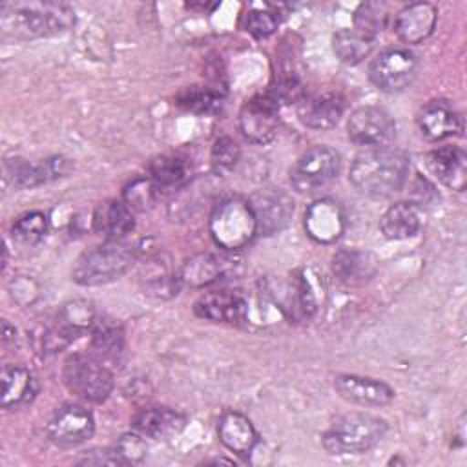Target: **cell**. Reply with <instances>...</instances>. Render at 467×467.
<instances>
[{"label": "cell", "instance_id": "6da1fadb", "mask_svg": "<svg viewBox=\"0 0 467 467\" xmlns=\"http://www.w3.org/2000/svg\"><path fill=\"white\" fill-rule=\"evenodd\" d=\"M409 155L392 146H370L359 151L350 166L352 186L368 197H389L403 188L409 177Z\"/></svg>", "mask_w": 467, "mask_h": 467}, {"label": "cell", "instance_id": "7a4b0ae2", "mask_svg": "<svg viewBox=\"0 0 467 467\" xmlns=\"http://www.w3.org/2000/svg\"><path fill=\"white\" fill-rule=\"evenodd\" d=\"M75 22L73 9L57 2H9L0 7V27L15 38L57 35Z\"/></svg>", "mask_w": 467, "mask_h": 467}, {"label": "cell", "instance_id": "3957f363", "mask_svg": "<svg viewBox=\"0 0 467 467\" xmlns=\"http://www.w3.org/2000/svg\"><path fill=\"white\" fill-rule=\"evenodd\" d=\"M387 432V421L367 412H345L337 416L321 436L328 454H363L376 447Z\"/></svg>", "mask_w": 467, "mask_h": 467}, {"label": "cell", "instance_id": "277c9868", "mask_svg": "<svg viewBox=\"0 0 467 467\" xmlns=\"http://www.w3.org/2000/svg\"><path fill=\"white\" fill-rule=\"evenodd\" d=\"M133 250L122 241H106L84 252L73 268V279L84 286L104 285L119 279L131 265Z\"/></svg>", "mask_w": 467, "mask_h": 467}, {"label": "cell", "instance_id": "5b68a950", "mask_svg": "<svg viewBox=\"0 0 467 467\" xmlns=\"http://www.w3.org/2000/svg\"><path fill=\"white\" fill-rule=\"evenodd\" d=\"M210 234L217 246L239 250L257 234V223L248 201L230 197L221 201L210 215Z\"/></svg>", "mask_w": 467, "mask_h": 467}, {"label": "cell", "instance_id": "8992f818", "mask_svg": "<svg viewBox=\"0 0 467 467\" xmlns=\"http://www.w3.org/2000/svg\"><path fill=\"white\" fill-rule=\"evenodd\" d=\"M64 383L67 389L93 403L104 401L113 389V374L102 359L91 354H73L64 363Z\"/></svg>", "mask_w": 467, "mask_h": 467}, {"label": "cell", "instance_id": "52a82bcc", "mask_svg": "<svg viewBox=\"0 0 467 467\" xmlns=\"http://www.w3.org/2000/svg\"><path fill=\"white\" fill-rule=\"evenodd\" d=\"M339 168V153L328 146L317 144L294 162L290 168V184L299 193H316L337 177Z\"/></svg>", "mask_w": 467, "mask_h": 467}, {"label": "cell", "instance_id": "ba28073f", "mask_svg": "<svg viewBox=\"0 0 467 467\" xmlns=\"http://www.w3.org/2000/svg\"><path fill=\"white\" fill-rule=\"evenodd\" d=\"M418 73V58L407 47H389L376 55L368 66V78L379 89L396 93L412 84Z\"/></svg>", "mask_w": 467, "mask_h": 467}, {"label": "cell", "instance_id": "9c48e42d", "mask_svg": "<svg viewBox=\"0 0 467 467\" xmlns=\"http://www.w3.org/2000/svg\"><path fill=\"white\" fill-rule=\"evenodd\" d=\"M279 126V102L268 95H255L246 100L239 111L241 133L255 144L270 142Z\"/></svg>", "mask_w": 467, "mask_h": 467}, {"label": "cell", "instance_id": "30bf717a", "mask_svg": "<svg viewBox=\"0 0 467 467\" xmlns=\"http://www.w3.org/2000/svg\"><path fill=\"white\" fill-rule=\"evenodd\" d=\"M396 124L390 113L379 106H361L354 109L347 122L348 139L359 146H383L394 137Z\"/></svg>", "mask_w": 467, "mask_h": 467}, {"label": "cell", "instance_id": "8fae6325", "mask_svg": "<svg viewBox=\"0 0 467 467\" xmlns=\"http://www.w3.org/2000/svg\"><path fill=\"white\" fill-rule=\"evenodd\" d=\"M254 212L257 232L265 235L277 234L283 230L294 215L292 197L279 188H261L254 192L248 199Z\"/></svg>", "mask_w": 467, "mask_h": 467}, {"label": "cell", "instance_id": "7c38bea8", "mask_svg": "<svg viewBox=\"0 0 467 467\" xmlns=\"http://www.w3.org/2000/svg\"><path fill=\"white\" fill-rule=\"evenodd\" d=\"M95 432L93 414L82 405L60 407L47 423V436L58 447H75L88 441Z\"/></svg>", "mask_w": 467, "mask_h": 467}, {"label": "cell", "instance_id": "4fadbf2b", "mask_svg": "<svg viewBox=\"0 0 467 467\" xmlns=\"http://www.w3.org/2000/svg\"><path fill=\"white\" fill-rule=\"evenodd\" d=\"M334 390L345 401L361 407H383L394 400V390L385 381L358 374H337Z\"/></svg>", "mask_w": 467, "mask_h": 467}, {"label": "cell", "instance_id": "5bb4252c", "mask_svg": "<svg viewBox=\"0 0 467 467\" xmlns=\"http://www.w3.org/2000/svg\"><path fill=\"white\" fill-rule=\"evenodd\" d=\"M305 230L308 237L321 244L336 243L345 230L341 206L332 199H319L306 208Z\"/></svg>", "mask_w": 467, "mask_h": 467}, {"label": "cell", "instance_id": "9a60e30c", "mask_svg": "<svg viewBox=\"0 0 467 467\" xmlns=\"http://www.w3.org/2000/svg\"><path fill=\"white\" fill-rule=\"evenodd\" d=\"M193 310L201 319L212 323L239 325L246 317V301L237 292L213 290L202 294L195 301Z\"/></svg>", "mask_w": 467, "mask_h": 467}, {"label": "cell", "instance_id": "2e32d148", "mask_svg": "<svg viewBox=\"0 0 467 467\" xmlns=\"http://www.w3.org/2000/svg\"><path fill=\"white\" fill-rule=\"evenodd\" d=\"M186 418L170 407H144L131 418V429L144 438L168 440L182 431Z\"/></svg>", "mask_w": 467, "mask_h": 467}, {"label": "cell", "instance_id": "e0dca14e", "mask_svg": "<svg viewBox=\"0 0 467 467\" xmlns=\"http://www.w3.org/2000/svg\"><path fill=\"white\" fill-rule=\"evenodd\" d=\"M436 7L429 2H414L405 5L394 18V31L405 44L423 42L436 26Z\"/></svg>", "mask_w": 467, "mask_h": 467}, {"label": "cell", "instance_id": "ac0fdd59", "mask_svg": "<svg viewBox=\"0 0 467 467\" xmlns=\"http://www.w3.org/2000/svg\"><path fill=\"white\" fill-rule=\"evenodd\" d=\"M345 111V100L336 93L303 97L297 104L299 120L312 130L334 128Z\"/></svg>", "mask_w": 467, "mask_h": 467}, {"label": "cell", "instance_id": "d6986e66", "mask_svg": "<svg viewBox=\"0 0 467 467\" xmlns=\"http://www.w3.org/2000/svg\"><path fill=\"white\" fill-rule=\"evenodd\" d=\"M429 171L445 186L463 192L467 184V155L458 146H441L427 155Z\"/></svg>", "mask_w": 467, "mask_h": 467}, {"label": "cell", "instance_id": "ffe728a7", "mask_svg": "<svg viewBox=\"0 0 467 467\" xmlns=\"http://www.w3.org/2000/svg\"><path fill=\"white\" fill-rule=\"evenodd\" d=\"M91 226L97 234L106 237V241H120L135 226L133 212L124 201L108 199L95 208Z\"/></svg>", "mask_w": 467, "mask_h": 467}, {"label": "cell", "instance_id": "44dd1931", "mask_svg": "<svg viewBox=\"0 0 467 467\" xmlns=\"http://www.w3.org/2000/svg\"><path fill=\"white\" fill-rule=\"evenodd\" d=\"M418 126L429 140H443L462 131V117L449 102L432 100L418 113Z\"/></svg>", "mask_w": 467, "mask_h": 467}, {"label": "cell", "instance_id": "7402d4cb", "mask_svg": "<svg viewBox=\"0 0 467 467\" xmlns=\"http://www.w3.org/2000/svg\"><path fill=\"white\" fill-rule=\"evenodd\" d=\"M217 434L221 443L239 456H248L259 441L257 431L252 421L244 414L235 410H226L219 418Z\"/></svg>", "mask_w": 467, "mask_h": 467}, {"label": "cell", "instance_id": "603a6c76", "mask_svg": "<svg viewBox=\"0 0 467 467\" xmlns=\"http://www.w3.org/2000/svg\"><path fill=\"white\" fill-rule=\"evenodd\" d=\"M140 283L146 294L166 299L177 294L181 277L173 270L170 257L166 255H155L146 261V265L140 270Z\"/></svg>", "mask_w": 467, "mask_h": 467}, {"label": "cell", "instance_id": "cb8c5ba5", "mask_svg": "<svg viewBox=\"0 0 467 467\" xmlns=\"http://www.w3.org/2000/svg\"><path fill=\"white\" fill-rule=\"evenodd\" d=\"M421 223L423 217L418 204L400 201L385 210L379 226L387 239H409L420 232Z\"/></svg>", "mask_w": 467, "mask_h": 467}, {"label": "cell", "instance_id": "d4e9b609", "mask_svg": "<svg viewBox=\"0 0 467 467\" xmlns=\"http://www.w3.org/2000/svg\"><path fill=\"white\" fill-rule=\"evenodd\" d=\"M38 392V383L33 374L24 367L2 368V407L18 409L33 401Z\"/></svg>", "mask_w": 467, "mask_h": 467}, {"label": "cell", "instance_id": "484cf974", "mask_svg": "<svg viewBox=\"0 0 467 467\" xmlns=\"http://www.w3.org/2000/svg\"><path fill=\"white\" fill-rule=\"evenodd\" d=\"M378 268V259L370 252L341 250L334 255L332 270L336 277L347 285H361L368 281Z\"/></svg>", "mask_w": 467, "mask_h": 467}, {"label": "cell", "instance_id": "4316f807", "mask_svg": "<svg viewBox=\"0 0 467 467\" xmlns=\"http://www.w3.org/2000/svg\"><path fill=\"white\" fill-rule=\"evenodd\" d=\"M95 319L97 317H95L91 303H88L84 299H73L60 308L58 316H57L55 330L60 334V337L66 343H71L86 330H91Z\"/></svg>", "mask_w": 467, "mask_h": 467}, {"label": "cell", "instance_id": "83f0119b", "mask_svg": "<svg viewBox=\"0 0 467 467\" xmlns=\"http://www.w3.org/2000/svg\"><path fill=\"white\" fill-rule=\"evenodd\" d=\"M91 348L99 359H117L124 348V330L115 319H95L91 327Z\"/></svg>", "mask_w": 467, "mask_h": 467}, {"label": "cell", "instance_id": "f1b7e54d", "mask_svg": "<svg viewBox=\"0 0 467 467\" xmlns=\"http://www.w3.org/2000/svg\"><path fill=\"white\" fill-rule=\"evenodd\" d=\"M223 275V263L212 254H197L186 259L179 277L181 283H186L193 288H202L215 283Z\"/></svg>", "mask_w": 467, "mask_h": 467}, {"label": "cell", "instance_id": "f546056e", "mask_svg": "<svg viewBox=\"0 0 467 467\" xmlns=\"http://www.w3.org/2000/svg\"><path fill=\"white\" fill-rule=\"evenodd\" d=\"M332 49L341 62L354 66L368 57L372 49V40L363 36L356 29H339L332 36Z\"/></svg>", "mask_w": 467, "mask_h": 467}, {"label": "cell", "instance_id": "4dcf8cb0", "mask_svg": "<svg viewBox=\"0 0 467 467\" xmlns=\"http://www.w3.org/2000/svg\"><path fill=\"white\" fill-rule=\"evenodd\" d=\"M150 179L159 186H177L188 177V164L177 155H157L148 164Z\"/></svg>", "mask_w": 467, "mask_h": 467}, {"label": "cell", "instance_id": "1f68e13d", "mask_svg": "<svg viewBox=\"0 0 467 467\" xmlns=\"http://www.w3.org/2000/svg\"><path fill=\"white\" fill-rule=\"evenodd\" d=\"M177 104L181 108L199 113V115H215L223 109L224 99L213 89L192 86V88L182 89L177 95Z\"/></svg>", "mask_w": 467, "mask_h": 467}, {"label": "cell", "instance_id": "d6a6232c", "mask_svg": "<svg viewBox=\"0 0 467 467\" xmlns=\"http://www.w3.org/2000/svg\"><path fill=\"white\" fill-rule=\"evenodd\" d=\"M389 9L383 2H365L354 11V29L363 36L374 40L387 24Z\"/></svg>", "mask_w": 467, "mask_h": 467}, {"label": "cell", "instance_id": "836d02e7", "mask_svg": "<svg viewBox=\"0 0 467 467\" xmlns=\"http://www.w3.org/2000/svg\"><path fill=\"white\" fill-rule=\"evenodd\" d=\"M47 234V217L42 212H29L18 217L11 228V237L22 246L38 244Z\"/></svg>", "mask_w": 467, "mask_h": 467}, {"label": "cell", "instance_id": "e575fe53", "mask_svg": "<svg viewBox=\"0 0 467 467\" xmlns=\"http://www.w3.org/2000/svg\"><path fill=\"white\" fill-rule=\"evenodd\" d=\"M157 190L159 186L148 177H139L133 179L126 188H124V202L131 210H150L157 199Z\"/></svg>", "mask_w": 467, "mask_h": 467}, {"label": "cell", "instance_id": "d590c367", "mask_svg": "<svg viewBox=\"0 0 467 467\" xmlns=\"http://www.w3.org/2000/svg\"><path fill=\"white\" fill-rule=\"evenodd\" d=\"M279 26V15L268 7H255L250 9L243 18V27L255 38L270 36Z\"/></svg>", "mask_w": 467, "mask_h": 467}, {"label": "cell", "instance_id": "8d00e7d4", "mask_svg": "<svg viewBox=\"0 0 467 467\" xmlns=\"http://www.w3.org/2000/svg\"><path fill=\"white\" fill-rule=\"evenodd\" d=\"M239 155H241V151L234 139L219 137L212 146V153H210L212 166L217 173H228L235 168Z\"/></svg>", "mask_w": 467, "mask_h": 467}, {"label": "cell", "instance_id": "74e56055", "mask_svg": "<svg viewBox=\"0 0 467 467\" xmlns=\"http://www.w3.org/2000/svg\"><path fill=\"white\" fill-rule=\"evenodd\" d=\"M146 451H148V447H146L144 436H140L135 431L130 434H124L117 441V447H115V452L126 463H140L146 458Z\"/></svg>", "mask_w": 467, "mask_h": 467}]
</instances>
